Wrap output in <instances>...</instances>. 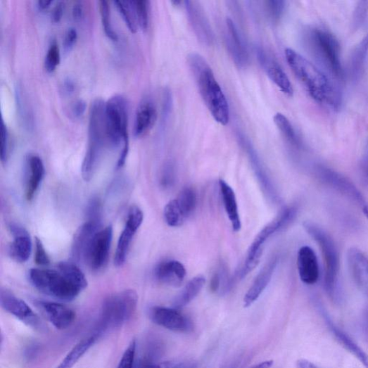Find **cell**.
<instances>
[{
    "label": "cell",
    "mask_w": 368,
    "mask_h": 368,
    "mask_svg": "<svg viewBox=\"0 0 368 368\" xmlns=\"http://www.w3.org/2000/svg\"><path fill=\"white\" fill-rule=\"evenodd\" d=\"M285 54L291 70L315 101L336 109L341 106L340 92L317 66L291 49H287Z\"/></svg>",
    "instance_id": "obj_1"
},
{
    "label": "cell",
    "mask_w": 368,
    "mask_h": 368,
    "mask_svg": "<svg viewBox=\"0 0 368 368\" xmlns=\"http://www.w3.org/2000/svg\"><path fill=\"white\" fill-rule=\"evenodd\" d=\"M188 63L199 93L212 116L220 125H227L229 121L228 102L210 65L204 57L195 53L188 56Z\"/></svg>",
    "instance_id": "obj_2"
},
{
    "label": "cell",
    "mask_w": 368,
    "mask_h": 368,
    "mask_svg": "<svg viewBox=\"0 0 368 368\" xmlns=\"http://www.w3.org/2000/svg\"><path fill=\"white\" fill-rule=\"evenodd\" d=\"M105 108L103 100L96 99L90 110L88 148L82 167V177L87 182L91 179L103 148L108 143Z\"/></svg>",
    "instance_id": "obj_3"
},
{
    "label": "cell",
    "mask_w": 368,
    "mask_h": 368,
    "mask_svg": "<svg viewBox=\"0 0 368 368\" xmlns=\"http://www.w3.org/2000/svg\"><path fill=\"white\" fill-rule=\"evenodd\" d=\"M106 126L108 144L117 148L122 144L117 168L125 165L129 152L128 104L126 99L120 94L112 96L105 108Z\"/></svg>",
    "instance_id": "obj_4"
},
{
    "label": "cell",
    "mask_w": 368,
    "mask_h": 368,
    "mask_svg": "<svg viewBox=\"0 0 368 368\" xmlns=\"http://www.w3.org/2000/svg\"><path fill=\"white\" fill-rule=\"evenodd\" d=\"M138 302V294L132 289L108 296L103 305L94 334L99 338L103 332L123 326L135 315Z\"/></svg>",
    "instance_id": "obj_5"
},
{
    "label": "cell",
    "mask_w": 368,
    "mask_h": 368,
    "mask_svg": "<svg viewBox=\"0 0 368 368\" xmlns=\"http://www.w3.org/2000/svg\"><path fill=\"white\" fill-rule=\"evenodd\" d=\"M31 284L42 293L71 302L82 291L58 269H32L29 272Z\"/></svg>",
    "instance_id": "obj_6"
},
{
    "label": "cell",
    "mask_w": 368,
    "mask_h": 368,
    "mask_svg": "<svg viewBox=\"0 0 368 368\" xmlns=\"http://www.w3.org/2000/svg\"><path fill=\"white\" fill-rule=\"evenodd\" d=\"M308 43L316 56L334 77L343 80L344 72L341 61L340 44L326 30L315 28L308 33Z\"/></svg>",
    "instance_id": "obj_7"
},
{
    "label": "cell",
    "mask_w": 368,
    "mask_h": 368,
    "mask_svg": "<svg viewBox=\"0 0 368 368\" xmlns=\"http://www.w3.org/2000/svg\"><path fill=\"white\" fill-rule=\"evenodd\" d=\"M309 235L319 244L325 264V286L332 291L338 281L340 260L338 248L333 240L321 228L311 222L304 224Z\"/></svg>",
    "instance_id": "obj_8"
},
{
    "label": "cell",
    "mask_w": 368,
    "mask_h": 368,
    "mask_svg": "<svg viewBox=\"0 0 368 368\" xmlns=\"http://www.w3.org/2000/svg\"><path fill=\"white\" fill-rule=\"evenodd\" d=\"M113 237V228L109 225L99 230L89 246L85 261L94 272L102 269L108 262Z\"/></svg>",
    "instance_id": "obj_9"
},
{
    "label": "cell",
    "mask_w": 368,
    "mask_h": 368,
    "mask_svg": "<svg viewBox=\"0 0 368 368\" xmlns=\"http://www.w3.org/2000/svg\"><path fill=\"white\" fill-rule=\"evenodd\" d=\"M150 317L156 324L175 332L189 333L193 329L192 321L175 308L154 307Z\"/></svg>",
    "instance_id": "obj_10"
},
{
    "label": "cell",
    "mask_w": 368,
    "mask_h": 368,
    "mask_svg": "<svg viewBox=\"0 0 368 368\" xmlns=\"http://www.w3.org/2000/svg\"><path fill=\"white\" fill-rule=\"evenodd\" d=\"M142 210L134 206L129 210L125 228L118 240L115 255V265L121 267L125 262L127 253L134 236L140 228L144 221Z\"/></svg>",
    "instance_id": "obj_11"
},
{
    "label": "cell",
    "mask_w": 368,
    "mask_h": 368,
    "mask_svg": "<svg viewBox=\"0 0 368 368\" xmlns=\"http://www.w3.org/2000/svg\"><path fill=\"white\" fill-rule=\"evenodd\" d=\"M185 6L198 40L206 46H212L215 43L214 32L202 6L196 1H186Z\"/></svg>",
    "instance_id": "obj_12"
},
{
    "label": "cell",
    "mask_w": 368,
    "mask_h": 368,
    "mask_svg": "<svg viewBox=\"0 0 368 368\" xmlns=\"http://www.w3.org/2000/svg\"><path fill=\"white\" fill-rule=\"evenodd\" d=\"M258 60L267 77L288 96L293 94L292 84L284 72L280 64L264 49L258 47L256 49Z\"/></svg>",
    "instance_id": "obj_13"
},
{
    "label": "cell",
    "mask_w": 368,
    "mask_h": 368,
    "mask_svg": "<svg viewBox=\"0 0 368 368\" xmlns=\"http://www.w3.org/2000/svg\"><path fill=\"white\" fill-rule=\"evenodd\" d=\"M0 304L2 308L9 314L15 316L24 323L35 328L40 325L38 316L22 299L15 296L7 289L0 291Z\"/></svg>",
    "instance_id": "obj_14"
},
{
    "label": "cell",
    "mask_w": 368,
    "mask_h": 368,
    "mask_svg": "<svg viewBox=\"0 0 368 368\" xmlns=\"http://www.w3.org/2000/svg\"><path fill=\"white\" fill-rule=\"evenodd\" d=\"M296 210L293 208H286L273 221L265 225L258 234L248 252L247 258L254 257L262 252V246L274 234L288 224L296 217Z\"/></svg>",
    "instance_id": "obj_15"
},
{
    "label": "cell",
    "mask_w": 368,
    "mask_h": 368,
    "mask_svg": "<svg viewBox=\"0 0 368 368\" xmlns=\"http://www.w3.org/2000/svg\"><path fill=\"white\" fill-rule=\"evenodd\" d=\"M225 42L234 62L239 68H244L248 64V53L236 25L230 19L226 20Z\"/></svg>",
    "instance_id": "obj_16"
},
{
    "label": "cell",
    "mask_w": 368,
    "mask_h": 368,
    "mask_svg": "<svg viewBox=\"0 0 368 368\" xmlns=\"http://www.w3.org/2000/svg\"><path fill=\"white\" fill-rule=\"evenodd\" d=\"M297 265L300 280L306 284L312 285L319 277L318 260L315 251L308 246L300 248L298 253Z\"/></svg>",
    "instance_id": "obj_17"
},
{
    "label": "cell",
    "mask_w": 368,
    "mask_h": 368,
    "mask_svg": "<svg viewBox=\"0 0 368 368\" xmlns=\"http://www.w3.org/2000/svg\"><path fill=\"white\" fill-rule=\"evenodd\" d=\"M348 264L351 277L357 287L368 295V258L360 250L351 248L348 253Z\"/></svg>",
    "instance_id": "obj_18"
},
{
    "label": "cell",
    "mask_w": 368,
    "mask_h": 368,
    "mask_svg": "<svg viewBox=\"0 0 368 368\" xmlns=\"http://www.w3.org/2000/svg\"><path fill=\"white\" fill-rule=\"evenodd\" d=\"M158 117L157 109L153 100L144 98L140 103L134 122V136L142 137L154 126Z\"/></svg>",
    "instance_id": "obj_19"
},
{
    "label": "cell",
    "mask_w": 368,
    "mask_h": 368,
    "mask_svg": "<svg viewBox=\"0 0 368 368\" xmlns=\"http://www.w3.org/2000/svg\"><path fill=\"white\" fill-rule=\"evenodd\" d=\"M278 263L277 258H273L258 274L243 299L244 307L252 306L269 286Z\"/></svg>",
    "instance_id": "obj_20"
},
{
    "label": "cell",
    "mask_w": 368,
    "mask_h": 368,
    "mask_svg": "<svg viewBox=\"0 0 368 368\" xmlns=\"http://www.w3.org/2000/svg\"><path fill=\"white\" fill-rule=\"evenodd\" d=\"M186 275L184 265L177 260H167L156 267L155 277L160 283L173 287L180 286Z\"/></svg>",
    "instance_id": "obj_21"
},
{
    "label": "cell",
    "mask_w": 368,
    "mask_h": 368,
    "mask_svg": "<svg viewBox=\"0 0 368 368\" xmlns=\"http://www.w3.org/2000/svg\"><path fill=\"white\" fill-rule=\"evenodd\" d=\"M10 229L13 236V241L9 247L10 255L18 262H25L32 252V241L29 233L17 224H11Z\"/></svg>",
    "instance_id": "obj_22"
},
{
    "label": "cell",
    "mask_w": 368,
    "mask_h": 368,
    "mask_svg": "<svg viewBox=\"0 0 368 368\" xmlns=\"http://www.w3.org/2000/svg\"><path fill=\"white\" fill-rule=\"evenodd\" d=\"M39 306L46 315L51 323L58 329L70 328L76 318V313L62 304L41 302Z\"/></svg>",
    "instance_id": "obj_23"
},
{
    "label": "cell",
    "mask_w": 368,
    "mask_h": 368,
    "mask_svg": "<svg viewBox=\"0 0 368 368\" xmlns=\"http://www.w3.org/2000/svg\"><path fill=\"white\" fill-rule=\"evenodd\" d=\"M99 226V222L89 220L82 225L75 235L72 255L77 262L85 261L87 253Z\"/></svg>",
    "instance_id": "obj_24"
},
{
    "label": "cell",
    "mask_w": 368,
    "mask_h": 368,
    "mask_svg": "<svg viewBox=\"0 0 368 368\" xmlns=\"http://www.w3.org/2000/svg\"><path fill=\"white\" fill-rule=\"evenodd\" d=\"M29 177L27 182L25 196L31 201L36 195L45 176V166L42 159L37 155H32L27 159Z\"/></svg>",
    "instance_id": "obj_25"
},
{
    "label": "cell",
    "mask_w": 368,
    "mask_h": 368,
    "mask_svg": "<svg viewBox=\"0 0 368 368\" xmlns=\"http://www.w3.org/2000/svg\"><path fill=\"white\" fill-rule=\"evenodd\" d=\"M223 205L234 231L241 230L242 224L235 192L224 180L219 181Z\"/></svg>",
    "instance_id": "obj_26"
},
{
    "label": "cell",
    "mask_w": 368,
    "mask_h": 368,
    "mask_svg": "<svg viewBox=\"0 0 368 368\" xmlns=\"http://www.w3.org/2000/svg\"><path fill=\"white\" fill-rule=\"evenodd\" d=\"M206 279L202 275L192 279L174 300L173 308L180 310L191 303L202 291Z\"/></svg>",
    "instance_id": "obj_27"
},
{
    "label": "cell",
    "mask_w": 368,
    "mask_h": 368,
    "mask_svg": "<svg viewBox=\"0 0 368 368\" xmlns=\"http://www.w3.org/2000/svg\"><path fill=\"white\" fill-rule=\"evenodd\" d=\"M368 53V35L353 50L350 61V73L353 82L361 78Z\"/></svg>",
    "instance_id": "obj_28"
},
{
    "label": "cell",
    "mask_w": 368,
    "mask_h": 368,
    "mask_svg": "<svg viewBox=\"0 0 368 368\" xmlns=\"http://www.w3.org/2000/svg\"><path fill=\"white\" fill-rule=\"evenodd\" d=\"M319 170L322 178L325 179L328 184L334 188H337L340 191L350 195L352 198L357 200V202H361L362 198L357 189L349 182H347L345 178L328 169L322 168Z\"/></svg>",
    "instance_id": "obj_29"
},
{
    "label": "cell",
    "mask_w": 368,
    "mask_h": 368,
    "mask_svg": "<svg viewBox=\"0 0 368 368\" xmlns=\"http://www.w3.org/2000/svg\"><path fill=\"white\" fill-rule=\"evenodd\" d=\"M98 337L96 334L78 343L56 368H72L82 356L93 346Z\"/></svg>",
    "instance_id": "obj_30"
},
{
    "label": "cell",
    "mask_w": 368,
    "mask_h": 368,
    "mask_svg": "<svg viewBox=\"0 0 368 368\" xmlns=\"http://www.w3.org/2000/svg\"><path fill=\"white\" fill-rule=\"evenodd\" d=\"M57 267L60 272L68 278L82 291L87 287L88 282L87 278L75 263L63 261L59 262Z\"/></svg>",
    "instance_id": "obj_31"
},
{
    "label": "cell",
    "mask_w": 368,
    "mask_h": 368,
    "mask_svg": "<svg viewBox=\"0 0 368 368\" xmlns=\"http://www.w3.org/2000/svg\"><path fill=\"white\" fill-rule=\"evenodd\" d=\"M334 336H336L339 342L359 361L368 368V355H367L354 341L349 338L347 334L336 327H332Z\"/></svg>",
    "instance_id": "obj_32"
},
{
    "label": "cell",
    "mask_w": 368,
    "mask_h": 368,
    "mask_svg": "<svg viewBox=\"0 0 368 368\" xmlns=\"http://www.w3.org/2000/svg\"><path fill=\"white\" fill-rule=\"evenodd\" d=\"M274 120L285 139L293 146L299 147L300 140L288 119L284 115L277 113Z\"/></svg>",
    "instance_id": "obj_33"
},
{
    "label": "cell",
    "mask_w": 368,
    "mask_h": 368,
    "mask_svg": "<svg viewBox=\"0 0 368 368\" xmlns=\"http://www.w3.org/2000/svg\"><path fill=\"white\" fill-rule=\"evenodd\" d=\"M178 205L184 217L188 218L195 210L197 204V196L191 188L184 189L176 198Z\"/></svg>",
    "instance_id": "obj_34"
},
{
    "label": "cell",
    "mask_w": 368,
    "mask_h": 368,
    "mask_svg": "<svg viewBox=\"0 0 368 368\" xmlns=\"http://www.w3.org/2000/svg\"><path fill=\"white\" fill-rule=\"evenodd\" d=\"M164 218L169 226L176 227L182 225L186 218L182 214L177 199H173L164 208Z\"/></svg>",
    "instance_id": "obj_35"
},
{
    "label": "cell",
    "mask_w": 368,
    "mask_h": 368,
    "mask_svg": "<svg viewBox=\"0 0 368 368\" xmlns=\"http://www.w3.org/2000/svg\"><path fill=\"white\" fill-rule=\"evenodd\" d=\"M115 4L129 30L132 32H136L138 22L132 1H115Z\"/></svg>",
    "instance_id": "obj_36"
},
{
    "label": "cell",
    "mask_w": 368,
    "mask_h": 368,
    "mask_svg": "<svg viewBox=\"0 0 368 368\" xmlns=\"http://www.w3.org/2000/svg\"><path fill=\"white\" fill-rule=\"evenodd\" d=\"M99 6L106 34L110 39L113 41H118V36L112 24L110 7L109 3L106 1V0H102V1L99 2Z\"/></svg>",
    "instance_id": "obj_37"
},
{
    "label": "cell",
    "mask_w": 368,
    "mask_h": 368,
    "mask_svg": "<svg viewBox=\"0 0 368 368\" xmlns=\"http://www.w3.org/2000/svg\"><path fill=\"white\" fill-rule=\"evenodd\" d=\"M132 5L137 16L138 25L143 30H146L149 24L150 3L147 0H137V1H132Z\"/></svg>",
    "instance_id": "obj_38"
},
{
    "label": "cell",
    "mask_w": 368,
    "mask_h": 368,
    "mask_svg": "<svg viewBox=\"0 0 368 368\" xmlns=\"http://www.w3.org/2000/svg\"><path fill=\"white\" fill-rule=\"evenodd\" d=\"M61 61L60 50L58 44L53 42L49 46L45 58L46 70L51 73L55 71Z\"/></svg>",
    "instance_id": "obj_39"
},
{
    "label": "cell",
    "mask_w": 368,
    "mask_h": 368,
    "mask_svg": "<svg viewBox=\"0 0 368 368\" xmlns=\"http://www.w3.org/2000/svg\"><path fill=\"white\" fill-rule=\"evenodd\" d=\"M137 342L133 341L130 343L125 351L117 368H134L137 353Z\"/></svg>",
    "instance_id": "obj_40"
},
{
    "label": "cell",
    "mask_w": 368,
    "mask_h": 368,
    "mask_svg": "<svg viewBox=\"0 0 368 368\" xmlns=\"http://www.w3.org/2000/svg\"><path fill=\"white\" fill-rule=\"evenodd\" d=\"M367 14L368 1L359 2L354 12L353 20V30H356L362 26L367 18Z\"/></svg>",
    "instance_id": "obj_41"
},
{
    "label": "cell",
    "mask_w": 368,
    "mask_h": 368,
    "mask_svg": "<svg viewBox=\"0 0 368 368\" xmlns=\"http://www.w3.org/2000/svg\"><path fill=\"white\" fill-rule=\"evenodd\" d=\"M267 13L274 21H278L282 16L285 9V2L281 0H270L265 2Z\"/></svg>",
    "instance_id": "obj_42"
},
{
    "label": "cell",
    "mask_w": 368,
    "mask_h": 368,
    "mask_svg": "<svg viewBox=\"0 0 368 368\" xmlns=\"http://www.w3.org/2000/svg\"><path fill=\"white\" fill-rule=\"evenodd\" d=\"M139 368H188V365L181 362L165 361L156 362L148 360L142 362Z\"/></svg>",
    "instance_id": "obj_43"
},
{
    "label": "cell",
    "mask_w": 368,
    "mask_h": 368,
    "mask_svg": "<svg viewBox=\"0 0 368 368\" xmlns=\"http://www.w3.org/2000/svg\"><path fill=\"white\" fill-rule=\"evenodd\" d=\"M10 151L9 131L4 120H1V160L3 163L8 161Z\"/></svg>",
    "instance_id": "obj_44"
},
{
    "label": "cell",
    "mask_w": 368,
    "mask_h": 368,
    "mask_svg": "<svg viewBox=\"0 0 368 368\" xmlns=\"http://www.w3.org/2000/svg\"><path fill=\"white\" fill-rule=\"evenodd\" d=\"M35 262L39 265L46 266L50 264L51 260L41 239H35Z\"/></svg>",
    "instance_id": "obj_45"
},
{
    "label": "cell",
    "mask_w": 368,
    "mask_h": 368,
    "mask_svg": "<svg viewBox=\"0 0 368 368\" xmlns=\"http://www.w3.org/2000/svg\"><path fill=\"white\" fill-rule=\"evenodd\" d=\"M78 38V33L75 28L70 27L66 31L63 46L65 53H69L74 47Z\"/></svg>",
    "instance_id": "obj_46"
},
{
    "label": "cell",
    "mask_w": 368,
    "mask_h": 368,
    "mask_svg": "<svg viewBox=\"0 0 368 368\" xmlns=\"http://www.w3.org/2000/svg\"><path fill=\"white\" fill-rule=\"evenodd\" d=\"M175 171L172 165H167L162 176L161 183L163 186H170L174 182Z\"/></svg>",
    "instance_id": "obj_47"
},
{
    "label": "cell",
    "mask_w": 368,
    "mask_h": 368,
    "mask_svg": "<svg viewBox=\"0 0 368 368\" xmlns=\"http://www.w3.org/2000/svg\"><path fill=\"white\" fill-rule=\"evenodd\" d=\"M87 104L82 99H79L72 107V113L75 118L82 117L86 111Z\"/></svg>",
    "instance_id": "obj_48"
},
{
    "label": "cell",
    "mask_w": 368,
    "mask_h": 368,
    "mask_svg": "<svg viewBox=\"0 0 368 368\" xmlns=\"http://www.w3.org/2000/svg\"><path fill=\"white\" fill-rule=\"evenodd\" d=\"M64 11V4L62 2L58 3L51 13V19L54 23H58L63 16Z\"/></svg>",
    "instance_id": "obj_49"
},
{
    "label": "cell",
    "mask_w": 368,
    "mask_h": 368,
    "mask_svg": "<svg viewBox=\"0 0 368 368\" xmlns=\"http://www.w3.org/2000/svg\"><path fill=\"white\" fill-rule=\"evenodd\" d=\"M84 13V6L81 2H77L72 8V15L76 21H80L82 19Z\"/></svg>",
    "instance_id": "obj_50"
},
{
    "label": "cell",
    "mask_w": 368,
    "mask_h": 368,
    "mask_svg": "<svg viewBox=\"0 0 368 368\" xmlns=\"http://www.w3.org/2000/svg\"><path fill=\"white\" fill-rule=\"evenodd\" d=\"M63 91L66 94H71L75 90V84L71 79H66L63 82Z\"/></svg>",
    "instance_id": "obj_51"
},
{
    "label": "cell",
    "mask_w": 368,
    "mask_h": 368,
    "mask_svg": "<svg viewBox=\"0 0 368 368\" xmlns=\"http://www.w3.org/2000/svg\"><path fill=\"white\" fill-rule=\"evenodd\" d=\"M221 286V277L218 273H216L212 280L210 284V289L212 292H217Z\"/></svg>",
    "instance_id": "obj_52"
},
{
    "label": "cell",
    "mask_w": 368,
    "mask_h": 368,
    "mask_svg": "<svg viewBox=\"0 0 368 368\" xmlns=\"http://www.w3.org/2000/svg\"><path fill=\"white\" fill-rule=\"evenodd\" d=\"M297 368H318L315 364L312 362L305 360L300 359L297 361Z\"/></svg>",
    "instance_id": "obj_53"
},
{
    "label": "cell",
    "mask_w": 368,
    "mask_h": 368,
    "mask_svg": "<svg viewBox=\"0 0 368 368\" xmlns=\"http://www.w3.org/2000/svg\"><path fill=\"white\" fill-rule=\"evenodd\" d=\"M52 4L53 1H51V0H39V1L37 2V6L40 11H45L48 9Z\"/></svg>",
    "instance_id": "obj_54"
},
{
    "label": "cell",
    "mask_w": 368,
    "mask_h": 368,
    "mask_svg": "<svg viewBox=\"0 0 368 368\" xmlns=\"http://www.w3.org/2000/svg\"><path fill=\"white\" fill-rule=\"evenodd\" d=\"M273 364H274L273 360H266V361L261 362L254 365L251 368H272Z\"/></svg>",
    "instance_id": "obj_55"
},
{
    "label": "cell",
    "mask_w": 368,
    "mask_h": 368,
    "mask_svg": "<svg viewBox=\"0 0 368 368\" xmlns=\"http://www.w3.org/2000/svg\"><path fill=\"white\" fill-rule=\"evenodd\" d=\"M363 212H364V215H366V217L368 218V206L364 207Z\"/></svg>",
    "instance_id": "obj_56"
},
{
    "label": "cell",
    "mask_w": 368,
    "mask_h": 368,
    "mask_svg": "<svg viewBox=\"0 0 368 368\" xmlns=\"http://www.w3.org/2000/svg\"><path fill=\"white\" fill-rule=\"evenodd\" d=\"M227 368H236V367H235V366H233V367H227Z\"/></svg>",
    "instance_id": "obj_57"
}]
</instances>
